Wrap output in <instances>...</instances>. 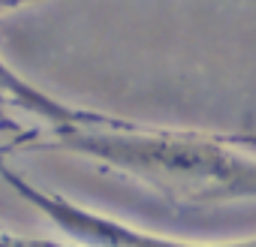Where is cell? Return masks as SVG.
I'll list each match as a JSON object with an SVG mask.
<instances>
[]
</instances>
